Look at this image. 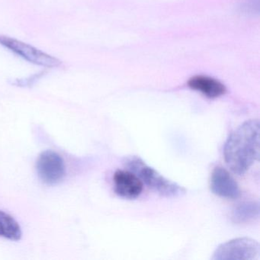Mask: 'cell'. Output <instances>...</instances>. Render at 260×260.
Wrapping results in <instances>:
<instances>
[{
	"mask_svg": "<svg viewBox=\"0 0 260 260\" xmlns=\"http://www.w3.org/2000/svg\"><path fill=\"white\" fill-rule=\"evenodd\" d=\"M260 124L258 119L245 121L228 137L223 147L225 162L239 176L259 159Z\"/></svg>",
	"mask_w": 260,
	"mask_h": 260,
	"instance_id": "1",
	"label": "cell"
},
{
	"mask_svg": "<svg viewBox=\"0 0 260 260\" xmlns=\"http://www.w3.org/2000/svg\"><path fill=\"white\" fill-rule=\"evenodd\" d=\"M128 170L135 173L143 183L157 194L166 198L181 197L185 194V189L176 182L161 175L157 170L147 165L138 156H131L124 162Z\"/></svg>",
	"mask_w": 260,
	"mask_h": 260,
	"instance_id": "2",
	"label": "cell"
},
{
	"mask_svg": "<svg viewBox=\"0 0 260 260\" xmlns=\"http://www.w3.org/2000/svg\"><path fill=\"white\" fill-rule=\"evenodd\" d=\"M260 246L248 237L233 239L222 243L214 251L213 260H258Z\"/></svg>",
	"mask_w": 260,
	"mask_h": 260,
	"instance_id": "3",
	"label": "cell"
},
{
	"mask_svg": "<svg viewBox=\"0 0 260 260\" xmlns=\"http://www.w3.org/2000/svg\"><path fill=\"white\" fill-rule=\"evenodd\" d=\"M0 45L29 63L43 68H58L61 61L44 51L13 38L1 36Z\"/></svg>",
	"mask_w": 260,
	"mask_h": 260,
	"instance_id": "4",
	"label": "cell"
},
{
	"mask_svg": "<svg viewBox=\"0 0 260 260\" xmlns=\"http://www.w3.org/2000/svg\"><path fill=\"white\" fill-rule=\"evenodd\" d=\"M36 169L39 178L48 185L58 183L66 174L63 158L52 150H46L39 155Z\"/></svg>",
	"mask_w": 260,
	"mask_h": 260,
	"instance_id": "5",
	"label": "cell"
},
{
	"mask_svg": "<svg viewBox=\"0 0 260 260\" xmlns=\"http://www.w3.org/2000/svg\"><path fill=\"white\" fill-rule=\"evenodd\" d=\"M210 188L214 194L223 199H236L240 196L238 184L229 172L221 167H215L213 170Z\"/></svg>",
	"mask_w": 260,
	"mask_h": 260,
	"instance_id": "6",
	"label": "cell"
},
{
	"mask_svg": "<svg viewBox=\"0 0 260 260\" xmlns=\"http://www.w3.org/2000/svg\"><path fill=\"white\" fill-rule=\"evenodd\" d=\"M113 180L115 193L123 199H135L142 193L144 183L130 170H117Z\"/></svg>",
	"mask_w": 260,
	"mask_h": 260,
	"instance_id": "7",
	"label": "cell"
},
{
	"mask_svg": "<svg viewBox=\"0 0 260 260\" xmlns=\"http://www.w3.org/2000/svg\"><path fill=\"white\" fill-rule=\"evenodd\" d=\"M188 86L211 99L221 96L226 91L224 85L218 80L205 76H196L190 79Z\"/></svg>",
	"mask_w": 260,
	"mask_h": 260,
	"instance_id": "8",
	"label": "cell"
},
{
	"mask_svg": "<svg viewBox=\"0 0 260 260\" xmlns=\"http://www.w3.org/2000/svg\"><path fill=\"white\" fill-rule=\"evenodd\" d=\"M260 206L258 202L249 201L238 204L233 209L231 219L236 223H246L259 217Z\"/></svg>",
	"mask_w": 260,
	"mask_h": 260,
	"instance_id": "9",
	"label": "cell"
},
{
	"mask_svg": "<svg viewBox=\"0 0 260 260\" xmlns=\"http://www.w3.org/2000/svg\"><path fill=\"white\" fill-rule=\"evenodd\" d=\"M0 237L17 241L22 237L19 223L10 214L0 211Z\"/></svg>",
	"mask_w": 260,
	"mask_h": 260,
	"instance_id": "10",
	"label": "cell"
}]
</instances>
